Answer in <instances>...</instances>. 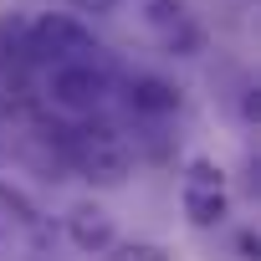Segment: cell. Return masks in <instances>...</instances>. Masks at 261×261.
<instances>
[{
    "label": "cell",
    "instance_id": "cell-8",
    "mask_svg": "<svg viewBox=\"0 0 261 261\" xmlns=\"http://www.w3.org/2000/svg\"><path fill=\"white\" fill-rule=\"evenodd\" d=\"M102 261H169V251L159 241H113L102 251Z\"/></svg>",
    "mask_w": 261,
    "mask_h": 261
},
{
    "label": "cell",
    "instance_id": "cell-3",
    "mask_svg": "<svg viewBox=\"0 0 261 261\" xmlns=\"http://www.w3.org/2000/svg\"><path fill=\"white\" fill-rule=\"evenodd\" d=\"M179 200H185L190 225H200V230L220 225V220H225V174H220V164L190 159V169H185V179H179Z\"/></svg>",
    "mask_w": 261,
    "mask_h": 261
},
{
    "label": "cell",
    "instance_id": "cell-10",
    "mask_svg": "<svg viewBox=\"0 0 261 261\" xmlns=\"http://www.w3.org/2000/svg\"><path fill=\"white\" fill-rule=\"evenodd\" d=\"M77 6H82V11H113L118 0H77Z\"/></svg>",
    "mask_w": 261,
    "mask_h": 261
},
{
    "label": "cell",
    "instance_id": "cell-9",
    "mask_svg": "<svg viewBox=\"0 0 261 261\" xmlns=\"http://www.w3.org/2000/svg\"><path fill=\"white\" fill-rule=\"evenodd\" d=\"M241 251H246V261H256V251H261V246H256V236H251V230L241 236Z\"/></svg>",
    "mask_w": 261,
    "mask_h": 261
},
{
    "label": "cell",
    "instance_id": "cell-1",
    "mask_svg": "<svg viewBox=\"0 0 261 261\" xmlns=\"http://www.w3.org/2000/svg\"><path fill=\"white\" fill-rule=\"evenodd\" d=\"M67 159L82 179L92 185H123L128 169H134V149L118 134L113 123H82L67 134Z\"/></svg>",
    "mask_w": 261,
    "mask_h": 261
},
{
    "label": "cell",
    "instance_id": "cell-4",
    "mask_svg": "<svg viewBox=\"0 0 261 261\" xmlns=\"http://www.w3.org/2000/svg\"><path fill=\"white\" fill-rule=\"evenodd\" d=\"M51 102L67 108V113H92L102 108L108 97V72L87 57V62H67V67H51V82H46Z\"/></svg>",
    "mask_w": 261,
    "mask_h": 261
},
{
    "label": "cell",
    "instance_id": "cell-6",
    "mask_svg": "<svg viewBox=\"0 0 261 261\" xmlns=\"http://www.w3.org/2000/svg\"><path fill=\"white\" fill-rule=\"evenodd\" d=\"M67 236H72V246L87 251V256H102V251L118 241V236H113V215H108L102 205H72Z\"/></svg>",
    "mask_w": 261,
    "mask_h": 261
},
{
    "label": "cell",
    "instance_id": "cell-5",
    "mask_svg": "<svg viewBox=\"0 0 261 261\" xmlns=\"http://www.w3.org/2000/svg\"><path fill=\"white\" fill-rule=\"evenodd\" d=\"M144 21H149V31H154L174 57H195L200 41H205L185 0H149V6H144Z\"/></svg>",
    "mask_w": 261,
    "mask_h": 261
},
{
    "label": "cell",
    "instance_id": "cell-7",
    "mask_svg": "<svg viewBox=\"0 0 261 261\" xmlns=\"http://www.w3.org/2000/svg\"><path fill=\"white\" fill-rule=\"evenodd\" d=\"M128 102H134V113H144V118H164V113L179 108V87L164 82V77H134L128 82Z\"/></svg>",
    "mask_w": 261,
    "mask_h": 261
},
{
    "label": "cell",
    "instance_id": "cell-2",
    "mask_svg": "<svg viewBox=\"0 0 261 261\" xmlns=\"http://www.w3.org/2000/svg\"><path fill=\"white\" fill-rule=\"evenodd\" d=\"M87 57H97V41L77 16H41L26 26V62L67 67V62H87Z\"/></svg>",
    "mask_w": 261,
    "mask_h": 261
}]
</instances>
